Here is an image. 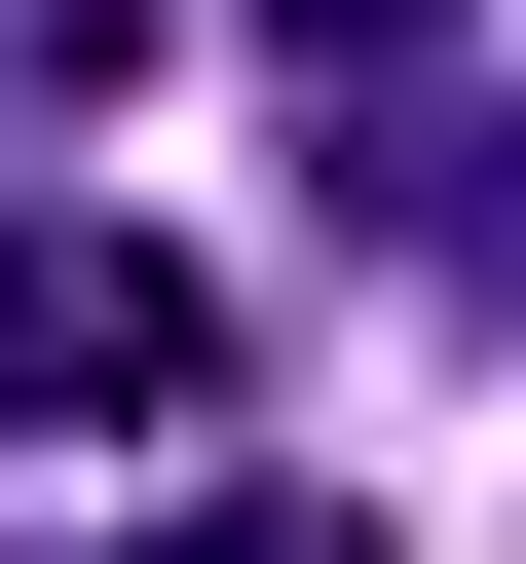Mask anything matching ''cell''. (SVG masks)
I'll use <instances>...</instances> for the list:
<instances>
[{
	"label": "cell",
	"mask_w": 526,
	"mask_h": 564,
	"mask_svg": "<svg viewBox=\"0 0 526 564\" xmlns=\"http://www.w3.org/2000/svg\"><path fill=\"white\" fill-rule=\"evenodd\" d=\"M226 414V302L151 226H0V452H188Z\"/></svg>",
	"instance_id": "obj_1"
},
{
	"label": "cell",
	"mask_w": 526,
	"mask_h": 564,
	"mask_svg": "<svg viewBox=\"0 0 526 564\" xmlns=\"http://www.w3.org/2000/svg\"><path fill=\"white\" fill-rule=\"evenodd\" d=\"M151 76V0H0V113H113Z\"/></svg>",
	"instance_id": "obj_2"
},
{
	"label": "cell",
	"mask_w": 526,
	"mask_h": 564,
	"mask_svg": "<svg viewBox=\"0 0 526 564\" xmlns=\"http://www.w3.org/2000/svg\"><path fill=\"white\" fill-rule=\"evenodd\" d=\"M151 564H376V489H226V527H151Z\"/></svg>",
	"instance_id": "obj_3"
},
{
	"label": "cell",
	"mask_w": 526,
	"mask_h": 564,
	"mask_svg": "<svg viewBox=\"0 0 526 564\" xmlns=\"http://www.w3.org/2000/svg\"><path fill=\"white\" fill-rule=\"evenodd\" d=\"M263 39H302V76H376V39H451V0H263Z\"/></svg>",
	"instance_id": "obj_4"
}]
</instances>
